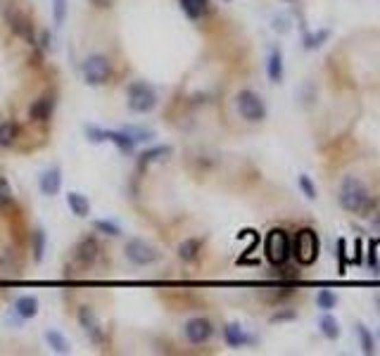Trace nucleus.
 Returning a JSON list of instances; mask_svg holds the SVG:
<instances>
[{"mask_svg": "<svg viewBox=\"0 0 380 356\" xmlns=\"http://www.w3.org/2000/svg\"><path fill=\"white\" fill-rule=\"evenodd\" d=\"M337 202L340 207L349 211L354 216H368L376 207V200H373L371 190L366 188L364 180H359L357 176H345L340 180V188H337Z\"/></svg>", "mask_w": 380, "mask_h": 356, "instance_id": "f257e3e1", "label": "nucleus"}, {"mask_svg": "<svg viewBox=\"0 0 380 356\" xmlns=\"http://www.w3.org/2000/svg\"><path fill=\"white\" fill-rule=\"evenodd\" d=\"M264 257L271 266H283L292 259V237L285 228H271L266 233Z\"/></svg>", "mask_w": 380, "mask_h": 356, "instance_id": "f03ea898", "label": "nucleus"}, {"mask_svg": "<svg viewBox=\"0 0 380 356\" xmlns=\"http://www.w3.org/2000/svg\"><path fill=\"white\" fill-rule=\"evenodd\" d=\"M318 254H321V237L314 228H300L292 237V257L297 259L300 266L316 264Z\"/></svg>", "mask_w": 380, "mask_h": 356, "instance_id": "7ed1b4c3", "label": "nucleus"}, {"mask_svg": "<svg viewBox=\"0 0 380 356\" xmlns=\"http://www.w3.org/2000/svg\"><path fill=\"white\" fill-rule=\"evenodd\" d=\"M126 105L136 115H147L157 107V93L145 81H133L126 88Z\"/></svg>", "mask_w": 380, "mask_h": 356, "instance_id": "20e7f679", "label": "nucleus"}, {"mask_svg": "<svg viewBox=\"0 0 380 356\" xmlns=\"http://www.w3.org/2000/svg\"><path fill=\"white\" fill-rule=\"evenodd\" d=\"M235 105H238V112L245 121L261 123L266 119V105H264V100H261L259 93L243 88L238 93V97H235Z\"/></svg>", "mask_w": 380, "mask_h": 356, "instance_id": "39448f33", "label": "nucleus"}, {"mask_svg": "<svg viewBox=\"0 0 380 356\" xmlns=\"http://www.w3.org/2000/svg\"><path fill=\"white\" fill-rule=\"evenodd\" d=\"M124 254L136 266H150L159 261V250L147 240H143V237H128L124 245Z\"/></svg>", "mask_w": 380, "mask_h": 356, "instance_id": "423d86ee", "label": "nucleus"}, {"mask_svg": "<svg viewBox=\"0 0 380 356\" xmlns=\"http://www.w3.org/2000/svg\"><path fill=\"white\" fill-rule=\"evenodd\" d=\"M81 71H84V81L88 86H105L112 79V64L105 55H91V58H86Z\"/></svg>", "mask_w": 380, "mask_h": 356, "instance_id": "0eeeda50", "label": "nucleus"}, {"mask_svg": "<svg viewBox=\"0 0 380 356\" xmlns=\"http://www.w3.org/2000/svg\"><path fill=\"white\" fill-rule=\"evenodd\" d=\"M100 252H102V247H100V242H97V237L84 235L74 247V264L81 268H91L97 261Z\"/></svg>", "mask_w": 380, "mask_h": 356, "instance_id": "6e6552de", "label": "nucleus"}, {"mask_svg": "<svg viewBox=\"0 0 380 356\" xmlns=\"http://www.w3.org/2000/svg\"><path fill=\"white\" fill-rule=\"evenodd\" d=\"M183 333H186V340L190 344H195V347H200V344L209 342L214 335V326L209 318L204 316H195L186 321V326H183Z\"/></svg>", "mask_w": 380, "mask_h": 356, "instance_id": "1a4fd4ad", "label": "nucleus"}, {"mask_svg": "<svg viewBox=\"0 0 380 356\" xmlns=\"http://www.w3.org/2000/svg\"><path fill=\"white\" fill-rule=\"evenodd\" d=\"M76 318H79V326L84 328V333L88 335V340L93 344H102L105 342V328H102L100 318L95 316V311L91 307H81L79 313H76Z\"/></svg>", "mask_w": 380, "mask_h": 356, "instance_id": "9d476101", "label": "nucleus"}, {"mask_svg": "<svg viewBox=\"0 0 380 356\" xmlns=\"http://www.w3.org/2000/svg\"><path fill=\"white\" fill-rule=\"evenodd\" d=\"M8 24H10V29L14 31L17 36H22L24 40H29V43H36V36H34V24H32V19L27 17L24 12H19V10H8Z\"/></svg>", "mask_w": 380, "mask_h": 356, "instance_id": "9b49d317", "label": "nucleus"}, {"mask_svg": "<svg viewBox=\"0 0 380 356\" xmlns=\"http://www.w3.org/2000/svg\"><path fill=\"white\" fill-rule=\"evenodd\" d=\"M53 112H55V95L53 93H45V95H40L38 100L32 102V107H29V119L36 123H48Z\"/></svg>", "mask_w": 380, "mask_h": 356, "instance_id": "f8f14e48", "label": "nucleus"}, {"mask_svg": "<svg viewBox=\"0 0 380 356\" xmlns=\"http://www.w3.org/2000/svg\"><path fill=\"white\" fill-rule=\"evenodd\" d=\"M266 76H269L271 84H283V76H285V60H283V50L278 45H274L266 58Z\"/></svg>", "mask_w": 380, "mask_h": 356, "instance_id": "ddd939ff", "label": "nucleus"}, {"mask_svg": "<svg viewBox=\"0 0 380 356\" xmlns=\"http://www.w3.org/2000/svg\"><path fill=\"white\" fill-rule=\"evenodd\" d=\"M38 188H40V193H43L45 198H55V195L62 190V169L60 167L45 169V171L40 174V178H38Z\"/></svg>", "mask_w": 380, "mask_h": 356, "instance_id": "4468645a", "label": "nucleus"}, {"mask_svg": "<svg viewBox=\"0 0 380 356\" xmlns=\"http://www.w3.org/2000/svg\"><path fill=\"white\" fill-rule=\"evenodd\" d=\"M224 342L228 344L230 349H240V347H248V344H254L257 337L245 333V328L238 326V323H226L224 326Z\"/></svg>", "mask_w": 380, "mask_h": 356, "instance_id": "2eb2a0df", "label": "nucleus"}, {"mask_svg": "<svg viewBox=\"0 0 380 356\" xmlns=\"http://www.w3.org/2000/svg\"><path fill=\"white\" fill-rule=\"evenodd\" d=\"M102 138H105L107 143H112L117 150H119L121 154H133V150H136L138 143L133 141L131 136L124 131V128H119V131H110V128H102Z\"/></svg>", "mask_w": 380, "mask_h": 356, "instance_id": "dca6fc26", "label": "nucleus"}, {"mask_svg": "<svg viewBox=\"0 0 380 356\" xmlns=\"http://www.w3.org/2000/svg\"><path fill=\"white\" fill-rule=\"evenodd\" d=\"M38 309H40V304L34 295H22L14 302V313H17L22 321H32V318H36L38 316Z\"/></svg>", "mask_w": 380, "mask_h": 356, "instance_id": "f3484780", "label": "nucleus"}, {"mask_svg": "<svg viewBox=\"0 0 380 356\" xmlns=\"http://www.w3.org/2000/svg\"><path fill=\"white\" fill-rule=\"evenodd\" d=\"M202 245H204L202 237H186V240L178 245V259L186 261V264L198 261L200 252H202Z\"/></svg>", "mask_w": 380, "mask_h": 356, "instance_id": "a211bd4d", "label": "nucleus"}, {"mask_svg": "<svg viewBox=\"0 0 380 356\" xmlns=\"http://www.w3.org/2000/svg\"><path fill=\"white\" fill-rule=\"evenodd\" d=\"M67 207L71 209V214L74 216H79V219H86V216L91 214L88 198H84V195L76 193V190H69V193H67Z\"/></svg>", "mask_w": 380, "mask_h": 356, "instance_id": "6ab92c4d", "label": "nucleus"}, {"mask_svg": "<svg viewBox=\"0 0 380 356\" xmlns=\"http://www.w3.org/2000/svg\"><path fill=\"white\" fill-rule=\"evenodd\" d=\"M318 330H321V335L326 340H337L342 335L340 323H337V318L333 316L331 311H323L321 313V318H318Z\"/></svg>", "mask_w": 380, "mask_h": 356, "instance_id": "aec40b11", "label": "nucleus"}, {"mask_svg": "<svg viewBox=\"0 0 380 356\" xmlns=\"http://www.w3.org/2000/svg\"><path fill=\"white\" fill-rule=\"evenodd\" d=\"M171 154V145H155L138 157V169H147L152 162H159V159H167Z\"/></svg>", "mask_w": 380, "mask_h": 356, "instance_id": "412c9836", "label": "nucleus"}, {"mask_svg": "<svg viewBox=\"0 0 380 356\" xmlns=\"http://www.w3.org/2000/svg\"><path fill=\"white\" fill-rule=\"evenodd\" d=\"M188 19H202L209 12V0H178Z\"/></svg>", "mask_w": 380, "mask_h": 356, "instance_id": "4be33fe9", "label": "nucleus"}, {"mask_svg": "<svg viewBox=\"0 0 380 356\" xmlns=\"http://www.w3.org/2000/svg\"><path fill=\"white\" fill-rule=\"evenodd\" d=\"M45 342H48V347L53 349L55 354H71V344H69V340L64 337L60 330H45Z\"/></svg>", "mask_w": 380, "mask_h": 356, "instance_id": "5701e85b", "label": "nucleus"}, {"mask_svg": "<svg viewBox=\"0 0 380 356\" xmlns=\"http://www.w3.org/2000/svg\"><path fill=\"white\" fill-rule=\"evenodd\" d=\"M19 138V123L12 119L0 121V147H12Z\"/></svg>", "mask_w": 380, "mask_h": 356, "instance_id": "b1692460", "label": "nucleus"}, {"mask_svg": "<svg viewBox=\"0 0 380 356\" xmlns=\"http://www.w3.org/2000/svg\"><path fill=\"white\" fill-rule=\"evenodd\" d=\"M328 36H331V29H318V31H302V45H305V50H316L321 48L323 43L328 40Z\"/></svg>", "mask_w": 380, "mask_h": 356, "instance_id": "393cba45", "label": "nucleus"}, {"mask_svg": "<svg viewBox=\"0 0 380 356\" xmlns=\"http://www.w3.org/2000/svg\"><path fill=\"white\" fill-rule=\"evenodd\" d=\"M45 245H48V237H45V230L43 228H34L32 233V257L36 264H40L45 257Z\"/></svg>", "mask_w": 380, "mask_h": 356, "instance_id": "a878e982", "label": "nucleus"}, {"mask_svg": "<svg viewBox=\"0 0 380 356\" xmlns=\"http://www.w3.org/2000/svg\"><path fill=\"white\" fill-rule=\"evenodd\" d=\"M357 337H359V344H361V352L366 356H373L376 354V340H373L371 330H368L364 323H357Z\"/></svg>", "mask_w": 380, "mask_h": 356, "instance_id": "bb28decb", "label": "nucleus"}, {"mask_svg": "<svg viewBox=\"0 0 380 356\" xmlns=\"http://www.w3.org/2000/svg\"><path fill=\"white\" fill-rule=\"evenodd\" d=\"M93 228L97 230V233L107 235V237H121V226L115 224V221L110 219H97L93 221Z\"/></svg>", "mask_w": 380, "mask_h": 356, "instance_id": "cd10ccee", "label": "nucleus"}, {"mask_svg": "<svg viewBox=\"0 0 380 356\" xmlns=\"http://www.w3.org/2000/svg\"><path fill=\"white\" fill-rule=\"evenodd\" d=\"M124 131L136 143H152V141H155V131H152V128H145V126H124Z\"/></svg>", "mask_w": 380, "mask_h": 356, "instance_id": "c85d7f7f", "label": "nucleus"}, {"mask_svg": "<svg viewBox=\"0 0 380 356\" xmlns=\"http://www.w3.org/2000/svg\"><path fill=\"white\" fill-rule=\"evenodd\" d=\"M316 307L321 311H331V309L337 307V295L333 290H318L316 292Z\"/></svg>", "mask_w": 380, "mask_h": 356, "instance_id": "c756f323", "label": "nucleus"}, {"mask_svg": "<svg viewBox=\"0 0 380 356\" xmlns=\"http://www.w3.org/2000/svg\"><path fill=\"white\" fill-rule=\"evenodd\" d=\"M297 185H300V190L305 193L307 200H311V202H314V200L318 198L316 183H314V178H311L309 174H300V176H297Z\"/></svg>", "mask_w": 380, "mask_h": 356, "instance_id": "7c9ffc66", "label": "nucleus"}, {"mask_svg": "<svg viewBox=\"0 0 380 356\" xmlns=\"http://www.w3.org/2000/svg\"><path fill=\"white\" fill-rule=\"evenodd\" d=\"M335 254H337V273L345 276L347 273V240L345 237H337L335 240Z\"/></svg>", "mask_w": 380, "mask_h": 356, "instance_id": "2f4dec72", "label": "nucleus"}, {"mask_svg": "<svg viewBox=\"0 0 380 356\" xmlns=\"http://www.w3.org/2000/svg\"><path fill=\"white\" fill-rule=\"evenodd\" d=\"M67 10H69V0H53V24L58 29L64 24Z\"/></svg>", "mask_w": 380, "mask_h": 356, "instance_id": "473e14b6", "label": "nucleus"}, {"mask_svg": "<svg viewBox=\"0 0 380 356\" xmlns=\"http://www.w3.org/2000/svg\"><path fill=\"white\" fill-rule=\"evenodd\" d=\"M366 264L373 271V276L378 278L380 276V264H378V242L376 240L368 242V259H366Z\"/></svg>", "mask_w": 380, "mask_h": 356, "instance_id": "72a5a7b5", "label": "nucleus"}, {"mask_svg": "<svg viewBox=\"0 0 380 356\" xmlns=\"http://www.w3.org/2000/svg\"><path fill=\"white\" fill-rule=\"evenodd\" d=\"M12 202V188H10L8 178L0 176V207H8Z\"/></svg>", "mask_w": 380, "mask_h": 356, "instance_id": "f704fd0d", "label": "nucleus"}, {"mask_svg": "<svg viewBox=\"0 0 380 356\" xmlns=\"http://www.w3.org/2000/svg\"><path fill=\"white\" fill-rule=\"evenodd\" d=\"M352 264H357V266H361V264H364V242H361V237H357V240H354Z\"/></svg>", "mask_w": 380, "mask_h": 356, "instance_id": "c9c22d12", "label": "nucleus"}, {"mask_svg": "<svg viewBox=\"0 0 380 356\" xmlns=\"http://www.w3.org/2000/svg\"><path fill=\"white\" fill-rule=\"evenodd\" d=\"M297 313L295 311H278L271 316V323H281V321H295Z\"/></svg>", "mask_w": 380, "mask_h": 356, "instance_id": "e433bc0d", "label": "nucleus"}, {"mask_svg": "<svg viewBox=\"0 0 380 356\" xmlns=\"http://www.w3.org/2000/svg\"><path fill=\"white\" fill-rule=\"evenodd\" d=\"M368 216H371V228L380 235V204H376V207H373V211Z\"/></svg>", "mask_w": 380, "mask_h": 356, "instance_id": "4c0bfd02", "label": "nucleus"}, {"mask_svg": "<svg viewBox=\"0 0 380 356\" xmlns=\"http://www.w3.org/2000/svg\"><path fill=\"white\" fill-rule=\"evenodd\" d=\"M274 29H276V31H287V29H290V24H287V19L281 17V19H276Z\"/></svg>", "mask_w": 380, "mask_h": 356, "instance_id": "58836bf2", "label": "nucleus"}, {"mask_svg": "<svg viewBox=\"0 0 380 356\" xmlns=\"http://www.w3.org/2000/svg\"><path fill=\"white\" fill-rule=\"evenodd\" d=\"M112 3H115V0H93L95 8H110Z\"/></svg>", "mask_w": 380, "mask_h": 356, "instance_id": "ea45409f", "label": "nucleus"}]
</instances>
